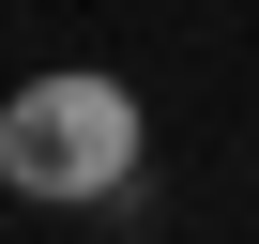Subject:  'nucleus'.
<instances>
[{"label":"nucleus","mask_w":259,"mask_h":244,"mask_svg":"<svg viewBox=\"0 0 259 244\" xmlns=\"http://www.w3.org/2000/svg\"><path fill=\"white\" fill-rule=\"evenodd\" d=\"M138 168V92L122 76H31L0 107V183L16 198H107Z\"/></svg>","instance_id":"nucleus-1"}]
</instances>
